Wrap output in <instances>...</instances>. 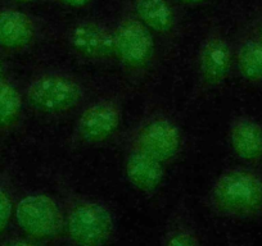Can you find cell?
Returning a JSON list of instances; mask_svg holds the SVG:
<instances>
[{
  "label": "cell",
  "instance_id": "6da1fadb",
  "mask_svg": "<svg viewBox=\"0 0 262 246\" xmlns=\"http://www.w3.org/2000/svg\"><path fill=\"white\" fill-rule=\"evenodd\" d=\"M55 195L64 218V241L70 246H108L118 235L117 213L110 203L75 189L63 177L54 180Z\"/></svg>",
  "mask_w": 262,
  "mask_h": 246
},
{
  "label": "cell",
  "instance_id": "7a4b0ae2",
  "mask_svg": "<svg viewBox=\"0 0 262 246\" xmlns=\"http://www.w3.org/2000/svg\"><path fill=\"white\" fill-rule=\"evenodd\" d=\"M22 90L27 109L49 120L75 117L85 103L97 94L92 81L62 68L32 72Z\"/></svg>",
  "mask_w": 262,
  "mask_h": 246
},
{
  "label": "cell",
  "instance_id": "3957f363",
  "mask_svg": "<svg viewBox=\"0 0 262 246\" xmlns=\"http://www.w3.org/2000/svg\"><path fill=\"white\" fill-rule=\"evenodd\" d=\"M211 217L233 223L262 219V168L244 164L226 167L213 178L203 196Z\"/></svg>",
  "mask_w": 262,
  "mask_h": 246
},
{
  "label": "cell",
  "instance_id": "277c9868",
  "mask_svg": "<svg viewBox=\"0 0 262 246\" xmlns=\"http://www.w3.org/2000/svg\"><path fill=\"white\" fill-rule=\"evenodd\" d=\"M115 26L116 64L130 86L147 84L157 66L156 36L126 7Z\"/></svg>",
  "mask_w": 262,
  "mask_h": 246
},
{
  "label": "cell",
  "instance_id": "5b68a950",
  "mask_svg": "<svg viewBox=\"0 0 262 246\" xmlns=\"http://www.w3.org/2000/svg\"><path fill=\"white\" fill-rule=\"evenodd\" d=\"M123 112V92H97L75 115L69 146L75 150L89 149L115 139L120 134Z\"/></svg>",
  "mask_w": 262,
  "mask_h": 246
},
{
  "label": "cell",
  "instance_id": "8992f818",
  "mask_svg": "<svg viewBox=\"0 0 262 246\" xmlns=\"http://www.w3.org/2000/svg\"><path fill=\"white\" fill-rule=\"evenodd\" d=\"M233 72V40L223 29L211 26L203 34L196 49L189 104L207 99L223 89Z\"/></svg>",
  "mask_w": 262,
  "mask_h": 246
},
{
  "label": "cell",
  "instance_id": "52a82bcc",
  "mask_svg": "<svg viewBox=\"0 0 262 246\" xmlns=\"http://www.w3.org/2000/svg\"><path fill=\"white\" fill-rule=\"evenodd\" d=\"M118 136L139 145L170 165L178 160L185 145V136L175 115L157 104L148 105L131 127Z\"/></svg>",
  "mask_w": 262,
  "mask_h": 246
},
{
  "label": "cell",
  "instance_id": "ba28073f",
  "mask_svg": "<svg viewBox=\"0 0 262 246\" xmlns=\"http://www.w3.org/2000/svg\"><path fill=\"white\" fill-rule=\"evenodd\" d=\"M13 223L18 233L44 245L64 241V218L57 195L39 190L17 195Z\"/></svg>",
  "mask_w": 262,
  "mask_h": 246
},
{
  "label": "cell",
  "instance_id": "9c48e42d",
  "mask_svg": "<svg viewBox=\"0 0 262 246\" xmlns=\"http://www.w3.org/2000/svg\"><path fill=\"white\" fill-rule=\"evenodd\" d=\"M67 49L79 59L97 66L116 64L115 26L100 19H79L64 30Z\"/></svg>",
  "mask_w": 262,
  "mask_h": 246
},
{
  "label": "cell",
  "instance_id": "30bf717a",
  "mask_svg": "<svg viewBox=\"0 0 262 246\" xmlns=\"http://www.w3.org/2000/svg\"><path fill=\"white\" fill-rule=\"evenodd\" d=\"M115 141L123 153V172L128 185L145 196L157 194L165 181L167 165L139 145L118 135Z\"/></svg>",
  "mask_w": 262,
  "mask_h": 246
},
{
  "label": "cell",
  "instance_id": "8fae6325",
  "mask_svg": "<svg viewBox=\"0 0 262 246\" xmlns=\"http://www.w3.org/2000/svg\"><path fill=\"white\" fill-rule=\"evenodd\" d=\"M226 140L241 164L262 168V120L248 112L234 113L226 127Z\"/></svg>",
  "mask_w": 262,
  "mask_h": 246
},
{
  "label": "cell",
  "instance_id": "7c38bea8",
  "mask_svg": "<svg viewBox=\"0 0 262 246\" xmlns=\"http://www.w3.org/2000/svg\"><path fill=\"white\" fill-rule=\"evenodd\" d=\"M41 37V26L35 17L12 6H0V52L24 54Z\"/></svg>",
  "mask_w": 262,
  "mask_h": 246
},
{
  "label": "cell",
  "instance_id": "4fadbf2b",
  "mask_svg": "<svg viewBox=\"0 0 262 246\" xmlns=\"http://www.w3.org/2000/svg\"><path fill=\"white\" fill-rule=\"evenodd\" d=\"M125 7L150 32L166 44L180 34V17L172 0H125Z\"/></svg>",
  "mask_w": 262,
  "mask_h": 246
},
{
  "label": "cell",
  "instance_id": "5bb4252c",
  "mask_svg": "<svg viewBox=\"0 0 262 246\" xmlns=\"http://www.w3.org/2000/svg\"><path fill=\"white\" fill-rule=\"evenodd\" d=\"M160 246H206L200 223L185 195L181 194L168 210Z\"/></svg>",
  "mask_w": 262,
  "mask_h": 246
},
{
  "label": "cell",
  "instance_id": "9a60e30c",
  "mask_svg": "<svg viewBox=\"0 0 262 246\" xmlns=\"http://www.w3.org/2000/svg\"><path fill=\"white\" fill-rule=\"evenodd\" d=\"M234 72L243 84L262 91V41L251 23L242 27L233 40Z\"/></svg>",
  "mask_w": 262,
  "mask_h": 246
},
{
  "label": "cell",
  "instance_id": "2e32d148",
  "mask_svg": "<svg viewBox=\"0 0 262 246\" xmlns=\"http://www.w3.org/2000/svg\"><path fill=\"white\" fill-rule=\"evenodd\" d=\"M25 108L22 86L8 73L0 81V136H8L18 130Z\"/></svg>",
  "mask_w": 262,
  "mask_h": 246
},
{
  "label": "cell",
  "instance_id": "e0dca14e",
  "mask_svg": "<svg viewBox=\"0 0 262 246\" xmlns=\"http://www.w3.org/2000/svg\"><path fill=\"white\" fill-rule=\"evenodd\" d=\"M17 192L13 180L8 172H0V240L7 236L13 223Z\"/></svg>",
  "mask_w": 262,
  "mask_h": 246
},
{
  "label": "cell",
  "instance_id": "ac0fdd59",
  "mask_svg": "<svg viewBox=\"0 0 262 246\" xmlns=\"http://www.w3.org/2000/svg\"><path fill=\"white\" fill-rule=\"evenodd\" d=\"M0 246H47L44 243L35 241L32 238L17 233L13 236H6L3 240H0Z\"/></svg>",
  "mask_w": 262,
  "mask_h": 246
},
{
  "label": "cell",
  "instance_id": "d6986e66",
  "mask_svg": "<svg viewBox=\"0 0 262 246\" xmlns=\"http://www.w3.org/2000/svg\"><path fill=\"white\" fill-rule=\"evenodd\" d=\"M57 3L62 4L64 7H70V8H85V7L89 6L93 0H55Z\"/></svg>",
  "mask_w": 262,
  "mask_h": 246
},
{
  "label": "cell",
  "instance_id": "ffe728a7",
  "mask_svg": "<svg viewBox=\"0 0 262 246\" xmlns=\"http://www.w3.org/2000/svg\"><path fill=\"white\" fill-rule=\"evenodd\" d=\"M249 23H251V26L253 27V30H254V32L257 34V36H258L262 41V6L259 7V9L257 11L253 21L249 22Z\"/></svg>",
  "mask_w": 262,
  "mask_h": 246
},
{
  "label": "cell",
  "instance_id": "44dd1931",
  "mask_svg": "<svg viewBox=\"0 0 262 246\" xmlns=\"http://www.w3.org/2000/svg\"><path fill=\"white\" fill-rule=\"evenodd\" d=\"M225 246H251L247 241L236 237H228Z\"/></svg>",
  "mask_w": 262,
  "mask_h": 246
},
{
  "label": "cell",
  "instance_id": "7402d4cb",
  "mask_svg": "<svg viewBox=\"0 0 262 246\" xmlns=\"http://www.w3.org/2000/svg\"><path fill=\"white\" fill-rule=\"evenodd\" d=\"M7 75H8V71H7L6 60H4L3 55H2V52H0V81H2Z\"/></svg>",
  "mask_w": 262,
  "mask_h": 246
},
{
  "label": "cell",
  "instance_id": "603a6c76",
  "mask_svg": "<svg viewBox=\"0 0 262 246\" xmlns=\"http://www.w3.org/2000/svg\"><path fill=\"white\" fill-rule=\"evenodd\" d=\"M176 2L184 4V6H200V4L206 3L207 0H176Z\"/></svg>",
  "mask_w": 262,
  "mask_h": 246
},
{
  "label": "cell",
  "instance_id": "cb8c5ba5",
  "mask_svg": "<svg viewBox=\"0 0 262 246\" xmlns=\"http://www.w3.org/2000/svg\"><path fill=\"white\" fill-rule=\"evenodd\" d=\"M9 3H14V4H34V3H39L41 0H8Z\"/></svg>",
  "mask_w": 262,
  "mask_h": 246
},
{
  "label": "cell",
  "instance_id": "d4e9b609",
  "mask_svg": "<svg viewBox=\"0 0 262 246\" xmlns=\"http://www.w3.org/2000/svg\"><path fill=\"white\" fill-rule=\"evenodd\" d=\"M60 246H70V245H67L66 242H62V243H60Z\"/></svg>",
  "mask_w": 262,
  "mask_h": 246
}]
</instances>
